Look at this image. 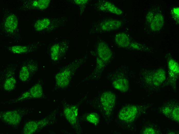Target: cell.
Instances as JSON below:
<instances>
[{
    "label": "cell",
    "mask_w": 179,
    "mask_h": 134,
    "mask_svg": "<svg viewBox=\"0 0 179 134\" xmlns=\"http://www.w3.org/2000/svg\"><path fill=\"white\" fill-rule=\"evenodd\" d=\"M116 97L110 91H106L102 95L100 100L101 107L104 115L107 117L111 114L115 106Z\"/></svg>",
    "instance_id": "1"
},
{
    "label": "cell",
    "mask_w": 179,
    "mask_h": 134,
    "mask_svg": "<svg viewBox=\"0 0 179 134\" xmlns=\"http://www.w3.org/2000/svg\"><path fill=\"white\" fill-rule=\"evenodd\" d=\"M22 115V113L20 110L6 111L1 113L0 119L5 124L15 125L20 122Z\"/></svg>",
    "instance_id": "2"
},
{
    "label": "cell",
    "mask_w": 179,
    "mask_h": 134,
    "mask_svg": "<svg viewBox=\"0 0 179 134\" xmlns=\"http://www.w3.org/2000/svg\"><path fill=\"white\" fill-rule=\"evenodd\" d=\"M138 110L135 105H129L123 107L120 111L119 119L122 121L127 123L134 120L138 114Z\"/></svg>",
    "instance_id": "3"
},
{
    "label": "cell",
    "mask_w": 179,
    "mask_h": 134,
    "mask_svg": "<svg viewBox=\"0 0 179 134\" xmlns=\"http://www.w3.org/2000/svg\"><path fill=\"white\" fill-rule=\"evenodd\" d=\"M147 77L148 79V82L155 86H159L165 79V70L162 69H159L150 73Z\"/></svg>",
    "instance_id": "4"
},
{
    "label": "cell",
    "mask_w": 179,
    "mask_h": 134,
    "mask_svg": "<svg viewBox=\"0 0 179 134\" xmlns=\"http://www.w3.org/2000/svg\"><path fill=\"white\" fill-rule=\"evenodd\" d=\"M45 119L28 122L24 124L23 129V133L31 134L35 133L40 128L46 124Z\"/></svg>",
    "instance_id": "5"
},
{
    "label": "cell",
    "mask_w": 179,
    "mask_h": 134,
    "mask_svg": "<svg viewBox=\"0 0 179 134\" xmlns=\"http://www.w3.org/2000/svg\"><path fill=\"white\" fill-rule=\"evenodd\" d=\"M167 60L168 73L171 81L175 82L179 75V65L178 63L172 57Z\"/></svg>",
    "instance_id": "6"
},
{
    "label": "cell",
    "mask_w": 179,
    "mask_h": 134,
    "mask_svg": "<svg viewBox=\"0 0 179 134\" xmlns=\"http://www.w3.org/2000/svg\"><path fill=\"white\" fill-rule=\"evenodd\" d=\"M179 110L178 106L174 104L167 105L162 110L165 115L177 122H179Z\"/></svg>",
    "instance_id": "7"
},
{
    "label": "cell",
    "mask_w": 179,
    "mask_h": 134,
    "mask_svg": "<svg viewBox=\"0 0 179 134\" xmlns=\"http://www.w3.org/2000/svg\"><path fill=\"white\" fill-rule=\"evenodd\" d=\"M122 23V21L120 20L107 19L101 23L100 28L103 31H109L119 28Z\"/></svg>",
    "instance_id": "8"
},
{
    "label": "cell",
    "mask_w": 179,
    "mask_h": 134,
    "mask_svg": "<svg viewBox=\"0 0 179 134\" xmlns=\"http://www.w3.org/2000/svg\"><path fill=\"white\" fill-rule=\"evenodd\" d=\"M97 50L99 57L103 60L107 61L111 56V51L107 44L105 42L101 41L99 43Z\"/></svg>",
    "instance_id": "9"
},
{
    "label": "cell",
    "mask_w": 179,
    "mask_h": 134,
    "mask_svg": "<svg viewBox=\"0 0 179 134\" xmlns=\"http://www.w3.org/2000/svg\"><path fill=\"white\" fill-rule=\"evenodd\" d=\"M18 22L17 17L15 15L12 14L8 15L4 23L5 30L9 33L13 32L17 27Z\"/></svg>",
    "instance_id": "10"
},
{
    "label": "cell",
    "mask_w": 179,
    "mask_h": 134,
    "mask_svg": "<svg viewBox=\"0 0 179 134\" xmlns=\"http://www.w3.org/2000/svg\"><path fill=\"white\" fill-rule=\"evenodd\" d=\"M99 7L100 10L103 11L107 12L117 15H120L122 11L113 4L106 1H103L100 3Z\"/></svg>",
    "instance_id": "11"
},
{
    "label": "cell",
    "mask_w": 179,
    "mask_h": 134,
    "mask_svg": "<svg viewBox=\"0 0 179 134\" xmlns=\"http://www.w3.org/2000/svg\"><path fill=\"white\" fill-rule=\"evenodd\" d=\"M164 21L163 15L161 13H157L154 15L150 23L151 29L154 31L159 30L163 26Z\"/></svg>",
    "instance_id": "12"
},
{
    "label": "cell",
    "mask_w": 179,
    "mask_h": 134,
    "mask_svg": "<svg viewBox=\"0 0 179 134\" xmlns=\"http://www.w3.org/2000/svg\"><path fill=\"white\" fill-rule=\"evenodd\" d=\"M114 40L116 43L122 47H127L130 45L129 39L128 36L124 33L117 34L115 36Z\"/></svg>",
    "instance_id": "13"
},
{
    "label": "cell",
    "mask_w": 179,
    "mask_h": 134,
    "mask_svg": "<svg viewBox=\"0 0 179 134\" xmlns=\"http://www.w3.org/2000/svg\"><path fill=\"white\" fill-rule=\"evenodd\" d=\"M112 86L117 89L121 91L125 92L128 89V81L124 78H119L114 81Z\"/></svg>",
    "instance_id": "14"
},
{
    "label": "cell",
    "mask_w": 179,
    "mask_h": 134,
    "mask_svg": "<svg viewBox=\"0 0 179 134\" xmlns=\"http://www.w3.org/2000/svg\"><path fill=\"white\" fill-rule=\"evenodd\" d=\"M50 1L43 0H33L28 2V7L31 9H43L46 8L48 6Z\"/></svg>",
    "instance_id": "15"
},
{
    "label": "cell",
    "mask_w": 179,
    "mask_h": 134,
    "mask_svg": "<svg viewBox=\"0 0 179 134\" xmlns=\"http://www.w3.org/2000/svg\"><path fill=\"white\" fill-rule=\"evenodd\" d=\"M31 98H38L41 97L43 94L41 86L37 83L32 87L29 90Z\"/></svg>",
    "instance_id": "16"
},
{
    "label": "cell",
    "mask_w": 179,
    "mask_h": 134,
    "mask_svg": "<svg viewBox=\"0 0 179 134\" xmlns=\"http://www.w3.org/2000/svg\"><path fill=\"white\" fill-rule=\"evenodd\" d=\"M50 23V20L47 18H45L37 21L34 25V27L37 31H40L46 28Z\"/></svg>",
    "instance_id": "17"
},
{
    "label": "cell",
    "mask_w": 179,
    "mask_h": 134,
    "mask_svg": "<svg viewBox=\"0 0 179 134\" xmlns=\"http://www.w3.org/2000/svg\"><path fill=\"white\" fill-rule=\"evenodd\" d=\"M30 76V72L28 66L25 65L23 66L19 72V79L22 81H25L28 79Z\"/></svg>",
    "instance_id": "18"
},
{
    "label": "cell",
    "mask_w": 179,
    "mask_h": 134,
    "mask_svg": "<svg viewBox=\"0 0 179 134\" xmlns=\"http://www.w3.org/2000/svg\"><path fill=\"white\" fill-rule=\"evenodd\" d=\"M16 82V79L13 77H11L7 79L4 84V89L7 91L12 90L15 86Z\"/></svg>",
    "instance_id": "19"
},
{
    "label": "cell",
    "mask_w": 179,
    "mask_h": 134,
    "mask_svg": "<svg viewBox=\"0 0 179 134\" xmlns=\"http://www.w3.org/2000/svg\"><path fill=\"white\" fill-rule=\"evenodd\" d=\"M73 108H71L69 109L67 108L65 112V115H66L67 119L71 122L74 123V121H75L76 117L77 115V110L75 111L76 109L75 108L73 111Z\"/></svg>",
    "instance_id": "20"
},
{
    "label": "cell",
    "mask_w": 179,
    "mask_h": 134,
    "mask_svg": "<svg viewBox=\"0 0 179 134\" xmlns=\"http://www.w3.org/2000/svg\"><path fill=\"white\" fill-rule=\"evenodd\" d=\"M28 47L23 45H15L10 48L11 52L14 53L21 54L27 52L29 51Z\"/></svg>",
    "instance_id": "21"
},
{
    "label": "cell",
    "mask_w": 179,
    "mask_h": 134,
    "mask_svg": "<svg viewBox=\"0 0 179 134\" xmlns=\"http://www.w3.org/2000/svg\"><path fill=\"white\" fill-rule=\"evenodd\" d=\"M59 50V46L57 44L54 45L51 48V57L53 60H56L58 59Z\"/></svg>",
    "instance_id": "22"
},
{
    "label": "cell",
    "mask_w": 179,
    "mask_h": 134,
    "mask_svg": "<svg viewBox=\"0 0 179 134\" xmlns=\"http://www.w3.org/2000/svg\"><path fill=\"white\" fill-rule=\"evenodd\" d=\"M87 120L90 122L95 124H97L99 121V118L97 114L92 113L88 114L87 117Z\"/></svg>",
    "instance_id": "23"
},
{
    "label": "cell",
    "mask_w": 179,
    "mask_h": 134,
    "mask_svg": "<svg viewBox=\"0 0 179 134\" xmlns=\"http://www.w3.org/2000/svg\"><path fill=\"white\" fill-rule=\"evenodd\" d=\"M154 13L153 12L150 11L148 13L146 18V22L147 24L151 23L154 16Z\"/></svg>",
    "instance_id": "24"
},
{
    "label": "cell",
    "mask_w": 179,
    "mask_h": 134,
    "mask_svg": "<svg viewBox=\"0 0 179 134\" xmlns=\"http://www.w3.org/2000/svg\"><path fill=\"white\" fill-rule=\"evenodd\" d=\"M172 15L176 21L179 20V9L176 7L172 11Z\"/></svg>",
    "instance_id": "25"
},
{
    "label": "cell",
    "mask_w": 179,
    "mask_h": 134,
    "mask_svg": "<svg viewBox=\"0 0 179 134\" xmlns=\"http://www.w3.org/2000/svg\"><path fill=\"white\" fill-rule=\"evenodd\" d=\"M143 134H155L156 132L155 130L153 128L150 127H148L145 129L143 131Z\"/></svg>",
    "instance_id": "26"
}]
</instances>
